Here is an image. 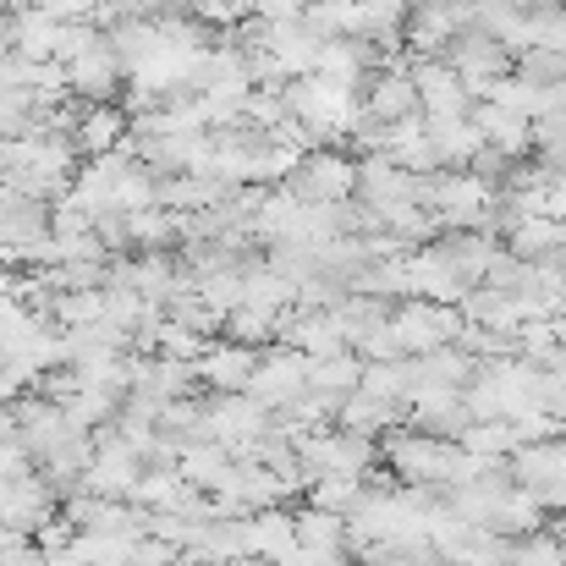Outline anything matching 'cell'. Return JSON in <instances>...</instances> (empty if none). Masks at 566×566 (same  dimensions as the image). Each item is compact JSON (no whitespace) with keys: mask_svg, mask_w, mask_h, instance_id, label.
I'll list each match as a JSON object with an SVG mask.
<instances>
[{"mask_svg":"<svg viewBox=\"0 0 566 566\" xmlns=\"http://www.w3.org/2000/svg\"><path fill=\"white\" fill-rule=\"evenodd\" d=\"M473 116V127H479V138H484V149H495V155H506L512 166L534 149V122L528 116H517V111H501V105H473L468 111Z\"/></svg>","mask_w":566,"mask_h":566,"instance_id":"8992f818","label":"cell"},{"mask_svg":"<svg viewBox=\"0 0 566 566\" xmlns=\"http://www.w3.org/2000/svg\"><path fill=\"white\" fill-rule=\"evenodd\" d=\"M407 77H412V88H418V116H423V122L468 116V111H473L468 83L451 72V61H440V55H418V61H407Z\"/></svg>","mask_w":566,"mask_h":566,"instance_id":"277c9868","label":"cell"},{"mask_svg":"<svg viewBox=\"0 0 566 566\" xmlns=\"http://www.w3.org/2000/svg\"><path fill=\"white\" fill-rule=\"evenodd\" d=\"M203 375L214 379L220 390H248V379H253V353L226 347V353H214V358H209V369H203Z\"/></svg>","mask_w":566,"mask_h":566,"instance_id":"8fae6325","label":"cell"},{"mask_svg":"<svg viewBox=\"0 0 566 566\" xmlns=\"http://www.w3.org/2000/svg\"><path fill=\"white\" fill-rule=\"evenodd\" d=\"M281 105H286V116L308 133V138H347L353 133V122H358V94H347V88H336V83H325V77H292L286 88H281Z\"/></svg>","mask_w":566,"mask_h":566,"instance_id":"6da1fadb","label":"cell"},{"mask_svg":"<svg viewBox=\"0 0 566 566\" xmlns=\"http://www.w3.org/2000/svg\"><path fill=\"white\" fill-rule=\"evenodd\" d=\"M353 188H358V160H353V155H336V149L303 155V160L292 166V177H286V192H292L297 203H314V209L347 203Z\"/></svg>","mask_w":566,"mask_h":566,"instance_id":"3957f363","label":"cell"},{"mask_svg":"<svg viewBox=\"0 0 566 566\" xmlns=\"http://www.w3.org/2000/svg\"><path fill=\"white\" fill-rule=\"evenodd\" d=\"M127 133V116L116 105H88L77 122H72V138L88 149V155H111V144H122Z\"/></svg>","mask_w":566,"mask_h":566,"instance_id":"ba28073f","label":"cell"},{"mask_svg":"<svg viewBox=\"0 0 566 566\" xmlns=\"http://www.w3.org/2000/svg\"><path fill=\"white\" fill-rule=\"evenodd\" d=\"M364 116H375L379 127H396V122H407V116H418V88H412V77H407V66L401 61H390L379 77H369V88H364Z\"/></svg>","mask_w":566,"mask_h":566,"instance_id":"5b68a950","label":"cell"},{"mask_svg":"<svg viewBox=\"0 0 566 566\" xmlns=\"http://www.w3.org/2000/svg\"><path fill=\"white\" fill-rule=\"evenodd\" d=\"M566 562V545L556 534H523V539H512V551H506V566H562Z\"/></svg>","mask_w":566,"mask_h":566,"instance_id":"30bf717a","label":"cell"},{"mask_svg":"<svg viewBox=\"0 0 566 566\" xmlns=\"http://www.w3.org/2000/svg\"><path fill=\"white\" fill-rule=\"evenodd\" d=\"M390 336H396L401 358H423V353L457 347V336H462V314L446 308V303L407 297L401 308H390Z\"/></svg>","mask_w":566,"mask_h":566,"instance_id":"7a4b0ae2","label":"cell"},{"mask_svg":"<svg viewBox=\"0 0 566 566\" xmlns=\"http://www.w3.org/2000/svg\"><path fill=\"white\" fill-rule=\"evenodd\" d=\"M423 133H429V149H434V166L440 171H468L473 155L484 149L473 116H440V122H423Z\"/></svg>","mask_w":566,"mask_h":566,"instance_id":"52a82bcc","label":"cell"},{"mask_svg":"<svg viewBox=\"0 0 566 566\" xmlns=\"http://www.w3.org/2000/svg\"><path fill=\"white\" fill-rule=\"evenodd\" d=\"M512 77H523L534 88H556V83H566V50H523V55H512Z\"/></svg>","mask_w":566,"mask_h":566,"instance_id":"9c48e42d","label":"cell"}]
</instances>
